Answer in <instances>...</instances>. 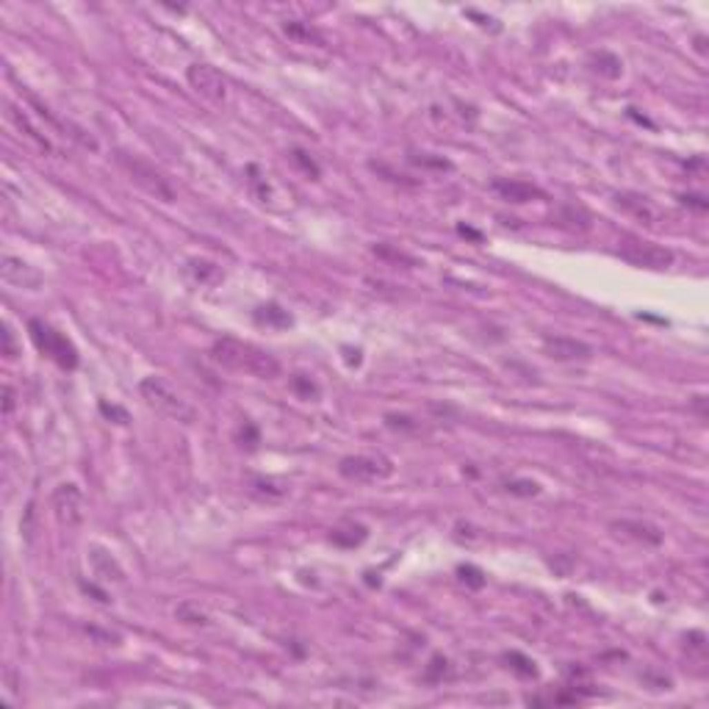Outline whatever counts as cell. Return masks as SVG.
I'll use <instances>...</instances> for the list:
<instances>
[{
    "label": "cell",
    "instance_id": "obj_28",
    "mask_svg": "<svg viewBox=\"0 0 709 709\" xmlns=\"http://www.w3.org/2000/svg\"><path fill=\"white\" fill-rule=\"evenodd\" d=\"M100 413L108 416V419H117V424H128V413L117 405H108V402H100Z\"/></svg>",
    "mask_w": 709,
    "mask_h": 709
},
{
    "label": "cell",
    "instance_id": "obj_27",
    "mask_svg": "<svg viewBox=\"0 0 709 709\" xmlns=\"http://www.w3.org/2000/svg\"><path fill=\"white\" fill-rule=\"evenodd\" d=\"M286 34H288V37H294V39H302V42H310V39L321 42V37H319L313 28L302 26V23H286Z\"/></svg>",
    "mask_w": 709,
    "mask_h": 709
},
{
    "label": "cell",
    "instance_id": "obj_31",
    "mask_svg": "<svg viewBox=\"0 0 709 709\" xmlns=\"http://www.w3.org/2000/svg\"><path fill=\"white\" fill-rule=\"evenodd\" d=\"M14 410V388L12 386H3V416L9 419Z\"/></svg>",
    "mask_w": 709,
    "mask_h": 709
},
{
    "label": "cell",
    "instance_id": "obj_16",
    "mask_svg": "<svg viewBox=\"0 0 709 709\" xmlns=\"http://www.w3.org/2000/svg\"><path fill=\"white\" fill-rule=\"evenodd\" d=\"M590 70L604 75V78H618L623 72V61L615 56V53H607V50H599L590 56Z\"/></svg>",
    "mask_w": 709,
    "mask_h": 709
},
{
    "label": "cell",
    "instance_id": "obj_3",
    "mask_svg": "<svg viewBox=\"0 0 709 709\" xmlns=\"http://www.w3.org/2000/svg\"><path fill=\"white\" fill-rule=\"evenodd\" d=\"M28 332H31L37 349H39L42 354H48L50 361H56L61 369H70V372H72V369L78 366V349L72 346V341H70L64 332H59L56 327H50V324L42 321V319H31V321H28Z\"/></svg>",
    "mask_w": 709,
    "mask_h": 709
},
{
    "label": "cell",
    "instance_id": "obj_18",
    "mask_svg": "<svg viewBox=\"0 0 709 709\" xmlns=\"http://www.w3.org/2000/svg\"><path fill=\"white\" fill-rule=\"evenodd\" d=\"M504 662H507V668H510V670H515V673H518V676H523V679H535V676H538L535 662H532L529 657H523V654H518V651L504 654Z\"/></svg>",
    "mask_w": 709,
    "mask_h": 709
},
{
    "label": "cell",
    "instance_id": "obj_4",
    "mask_svg": "<svg viewBox=\"0 0 709 709\" xmlns=\"http://www.w3.org/2000/svg\"><path fill=\"white\" fill-rule=\"evenodd\" d=\"M117 163L128 172V177L139 189H144L155 200H161V203H172L174 200V189L169 186V181L150 161H144L139 155H130V152H117Z\"/></svg>",
    "mask_w": 709,
    "mask_h": 709
},
{
    "label": "cell",
    "instance_id": "obj_32",
    "mask_svg": "<svg viewBox=\"0 0 709 709\" xmlns=\"http://www.w3.org/2000/svg\"><path fill=\"white\" fill-rule=\"evenodd\" d=\"M3 354H6V358H14V354H17V349H14V335H12L9 327H3Z\"/></svg>",
    "mask_w": 709,
    "mask_h": 709
},
{
    "label": "cell",
    "instance_id": "obj_20",
    "mask_svg": "<svg viewBox=\"0 0 709 709\" xmlns=\"http://www.w3.org/2000/svg\"><path fill=\"white\" fill-rule=\"evenodd\" d=\"M9 117H12V119H14V122H17V125L26 130V136H28V139H31V141H34L39 150H50V141H48V139H45V136H42L37 128H31V122H28L26 117H20V114H17V108H9Z\"/></svg>",
    "mask_w": 709,
    "mask_h": 709
},
{
    "label": "cell",
    "instance_id": "obj_5",
    "mask_svg": "<svg viewBox=\"0 0 709 709\" xmlns=\"http://www.w3.org/2000/svg\"><path fill=\"white\" fill-rule=\"evenodd\" d=\"M338 474L352 482H380L394 474V463L386 455H349L341 457Z\"/></svg>",
    "mask_w": 709,
    "mask_h": 709
},
{
    "label": "cell",
    "instance_id": "obj_10",
    "mask_svg": "<svg viewBox=\"0 0 709 709\" xmlns=\"http://www.w3.org/2000/svg\"><path fill=\"white\" fill-rule=\"evenodd\" d=\"M543 352L552 361H563V363H574V361H590L593 358V346L579 341V338H568V335H546L543 338Z\"/></svg>",
    "mask_w": 709,
    "mask_h": 709
},
{
    "label": "cell",
    "instance_id": "obj_22",
    "mask_svg": "<svg viewBox=\"0 0 709 709\" xmlns=\"http://www.w3.org/2000/svg\"><path fill=\"white\" fill-rule=\"evenodd\" d=\"M504 490L512 493V496H538L541 485L532 482V479H510V482H504Z\"/></svg>",
    "mask_w": 709,
    "mask_h": 709
},
{
    "label": "cell",
    "instance_id": "obj_11",
    "mask_svg": "<svg viewBox=\"0 0 709 709\" xmlns=\"http://www.w3.org/2000/svg\"><path fill=\"white\" fill-rule=\"evenodd\" d=\"M490 189H493L501 200H507V203H532V200H543V197H546L535 183L515 181V177H499V181H493Z\"/></svg>",
    "mask_w": 709,
    "mask_h": 709
},
{
    "label": "cell",
    "instance_id": "obj_1",
    "mask_svg": "<svg viewBox=\"0 0 709 709\" xmlns=\"http://www.w3.org/2000/svg\"><path fill=\"white\" fill-rule=\"evenodd\" d=\"M211 358L228 372L250 375V377H258V380H274L280 375V361L274 358V354H269L266 349H261L255 343L230 338V335L214 341Z\"/></svg>",
    "mask_w": 709,
    "mask_h": 709
},
{
    "label": "cell",
    "instance_id": "obj_26",
    "mask_svg": "<svg viewBox=\"0 0 709 709\" xmlns=\"http://www.w3.org/2000/svg\"><path fill=\"white\" fill-rule=\"evenodd\" d=\"M291 386H294V391H297L299 397H305V399H316V397H319V386H316L310 377H305V375H297V377L291 380Z\"/></svg>",
    "mask_w": 709,
    "mask_h": 709
},
{
    "label": "cell",
    "instance_id": "obj_2",
    "mask_svg": "<svg viewBox=\"0 0 709 709\" xmlns=\"http://www.w3.org/2000/svg\"><path fill=\"white\" fill-rule=\"evenodd\" d=\"M139 394H141V399L155 410V413H161V416H166V419H172V421H181V424H192L194 419H197V413H194V408L177 394L163 377H144L141 383H139Z\"/></svg>",
    "mask_w": 709,
    "mask_h": 709
},
{
    "label": "cell",
    "instance_id": "obj_33",
    "mask_svg": "<svg viewBox=\"0 0 709 709\" xmlns=\"http://www.w3.org/2000/svg\"><path fill=\"white\" fill-rule=\"evenodd\" d=\"M375 252L377 255H383V258H394V261H405V263H416L410 255H405V252H388L386 247H375Z\"/></svg>",
    "mask_w": 709,
    "mask_h": 709
},
{
    "label": "cell",
    "instance_id": "obj_8",
    "mask_svg": "<svg viewBox=\"0 0 709 709\" xmlns=\"http://www.w3.org/2000/svg\"><path fill=\"white\" fill-rule=\"evenodd\" d=\"M186 81H189V86H192L200 97H206V100H211V103H225V100H228V81H225L222 72H219L217 67H211V64H192V67L186 70Z\"/></svg>",
    "mask_w": 709,
    "mask_h": 709
},
{
    "label": "cell",
    "instance_id": "obj_34",
    "mask_svg": "<svg viewBox=\"0 0 709 709\" xmlns=\"http://www.w3.org/2000/svg\"><path fill=\"white\" fill-rule=\"evenodd\" d=\"M681 203H684V206H692V208H698V211H706V200H703V197L684 194V197H681Z\"/></svg>",
    "mask_w": 709,
    "mask_h": 709
},
{
    "label": "cell",
    "instance_id": "obj_14",
    "mask_svg": "<svg viewBox=\"0 0 709 709\" xmlns=\"http://www.w3.org/2000/svg\"><path fill=\"white\" fill-rule=\"evenodd\" d=\"M366 538H369V529H366L363 523H354V521H346V523H341V526H335V529L330 532V541H332L335 546H343V549L361 546Z\"/></svg>",
    "mask_w": 709,
    "mask_h": 709
},
{
    "label": "cell",
    "instance_id": "obj_23",
    "mask_svg": "<svg viewBox=\"0 0 709 709\" xmlns=\"http://www.w3.org/2000/svg\"><path fill=\"white\" fill-rule=\"evenodd\" d=\"M446 673H449V659L438 654V657L430 659V665H427V670H424V681H432V684H435V681H443Z\"/></svg>",
    "mask_w": 709,
    "mask_h": 709
},
{
    "label": "cell",
    "instance_id": "obj_12",
    "mask_svg": "<svg viewBox=\"0 0 709 709\" xmlns=\"http://www.w3.org/2000/svg\"><path fill=\"white\" fill-rule=\"evenodd\" d=\"M0 274H3V280L14 288H39L42 286V274L34 266H28L26 261L14 258V255L3 258V263H0Z\"/></svg>",
    "mask_w": 709,
    "mask_h": 709
},
{
    "label": "cell",
    "instance_id": "obj_6",
    "mask_svg": "<svg viewBox=\"0 0 709 709\" xmlns=\"http://www.w3.org/2000/svg\"><path fill=\"white\" fill-rule=\"evenodd\" d=\"M618 255L623 261H629L632 266H640V269H668L673 263V252L668 247H659V244H651V241H643V239H635V236H626L618 241Z\"/></svg>",
    "mask_w": 709,
    "mask_h": 709
},
{
    "label": "cell",
    "instance_id": "obj_9",
    "mask_svg": "<svg viewBox=\"0 0 709 709\" xmlns=\"http://www.w3.org/2000/svg\"><path fill=\"white\" fill-rule=\"evenodd\" d=\"M615 206H618L623 214H629V217H635L637 222H643L646 228H657V225L665 219V211H662L654 200H648L646 194H637V192H621V194H615Z\"/></svg>",
    "mask_w": 709,
    "mask_h": 709
},
{
    "label": "cell",
    "instance_id": "obj_17",
    "mask_svg": "<svg viewBox=\"0 0 709 709\" xmlns=\"http://www.w3.org/2000/svg\"><path fill=\"white\" fill-rule=\"evenodd\" d=\"M255 321L258 324H266V327H288L291 324V316L288 310H283L277 302H269V305H261L255 310Z\"/></svg>",
    "mask_w": 709,
    "mask_h": 709
},
{
    "label": "cell",
    "instance_id": "obj_24",
    "mask_svg": "<svg viewBox=\"0 0 709 709\" xmlns=\"http://www.w3.org/2000/svg\"><path fill=\"white\" fill-rule=\"evenodd\" d=\"M288 158H291V161H294V166H299L308 177H319V163H316L305 150H291V152H288Z\"/></svg>",
    "mask_w": 709,
    "mask_h": 709
},
{
    "label": "cell",
    "instance_id": "obj_13",
    "mask_svg": "<svg viewBox=\"0 0 709 709\" xmlns=\"http://www.w3.org/2000/svg\"><path fill=\"white\" fill-rule=\"evenodd\" d=\"M612 529L618 532V535H626V538L640 541V543H651V546L662 543V532L654 523H646V521H615Z\"/></svg>",
    "mask_w": 709,
    "mask_h": 709
},
{
    "label": "cell",
    "instance_id": "obj_21",
    "mask_svg": "<svg viewBox=\"0 0 709 709\" xmlns=\"http://www.w3.org/2000/svg\"><path fill=\"white\" fill-rule=\"evenodd\" d=\"M252 493H258L263 499H280V496H286V485H280L274 479L258 477V479H252Z\"/></svg>",
    "mask_w": 709,
    "mask_h": 709
},
{
    "label": "cell",
    "instance_id": "obj_19",
    "mask_svg": "<svg viewBox=\"0 0 709 709\" xmlns=\"http://www.w3.org/2000/svg\"><path fill=\"white\" fill-rule=\"evenodd\" d=\"M174 618L183 621V623H189V626H206V623H208L206 610H200V604H192V601H186V604L177 607V610H174Z\"/></svg>",
    "mask_w": 709,
    "mask_h": 709
},
{
    "label": "cell",
    "instance_id": "obj_15",
    "mask_svg": "<svg viewBox=\"0 0 709 709\" xmlns=\"http://www.w3.org/2000/svg\"><path fill=\"white\" fill-rule=\"evenodd\" d=\"M89 563L94 568V574L106 582H122L125 579V571L119 568V563L106 552V549H92L89 552Z\"/></svg>",
    "mask_w": 709,
    "mask_h": 709
},
{
    "label": "cell",
    "instance_id": "obj_35",
    "mask_svg": "<svg viewBox=\"0 0 709 709\" xmlns=\"http://www.w3.org/2000/svg\"><path fill=\"white\" fill-rule=\"evenodd\" d=\"M692 410L701 416V419H706V397H695L692 399Z\"/></svg>",
    "mask_w": 709,
    "mask_h": 709
},
{
    "label": "cell",
    "instance_id": "obj_25",
    "mask_svg": "<svg viewBox=\"0 0 709 709\" xmlns=\"http://www.w3.org/2000/svg\"><path fill=\"white\" fill-rule=\"evenodd\" d=\"M189 272L194 274L197 283H208V274H211V277L219 274V269H217L211 261H192V263H189Z\"/></svg>",
    "mask_w": 709,
    "mask_h": 709
},
{
    "label": "cell",
    "instance_id": "obj_7",
    "mask_svg": "<svg viewBox=\"0 0 709 709\" xmlns=\"http://www.w3.org/2000/svg\"><path fill=\"white\" fill-rule=\"evenodd\" d=\"M50 504H53V515L61 526H67V529L81 526V521H83V493L75 482H61L53 490Z\"/></svg>",
    "mask_w": 709,
    "mask_h": 709
},
{
    "label": "cell",
    "instance_id": "obj_30",
    "mask_svg": "<svg viewBox=\"0 0 709 709\" xmlns=\"http://www.w3.org/2000/svg\"><path fill=\"white\" fill-rule=\"evenodd\" d=\"M86 632H89L92 637H100L106 646H119V635H111V632H100V629H94V626H86Z\"/></svg>",
    "mask_w": 709,
    "mask_h": 709
},
{
    "label": "cell",
    "instance_id": "obj_29",
    "mask_svg": "<svg viewBox=\"0 0 709 709\" xmlns=\"http://www.w3.org/2000/svg\"><path fill=\"white\" fill-rule=\"evenodd\" d=\"M460 577H463V582H468L471 588H482L485 585V579H482V574L477 571V568H460Z\"/></svg>",
    "mask_w": 709,
    "mask_h": 709
}]
</instances>
